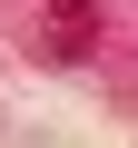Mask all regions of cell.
Wrapping results in <instances>:
<instances>
[{
	"instance_id": "6da1fadb",
	"label": "cell",
	"mask_w": 138,
	"mask_h": 148,
	"mask_svg": "<svg viewBox=\"0 0 138 148\" xmlns=\"http://www.w3.org/2000/svg\"><path fill=\"white\" fill-rule=\"evenodd\" d=\"M40 59H89V0H49V20H40Z\"/></svg>"
}]
</instances>
